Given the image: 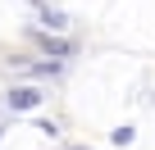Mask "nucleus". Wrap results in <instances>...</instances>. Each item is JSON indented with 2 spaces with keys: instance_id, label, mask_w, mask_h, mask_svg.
Segmentation results:
<instances>
[{
  "instance_id": "nucleus-1",
  "label": "nucleus",
  "mask_w": 155,
  "mask_h": 150,
  "mask_svg": "<svg viewBox=\"0 0 155 150\" xmlns=\"http://www.w3.org/2000/svg\"><path fill=\"white\" fill-rule=\"evenodd\" d=\"M28 41H37L46 55H55V59H64V55H73V46L68 41H59V37H50V32H41V27H32L28 32Z\"/></svg>"
},
{
  "instance_id": "nucleus-3",
  "label": "nucleus",
  "mask_w": 155,
  "mask_h": 150,
  "mask_svg": "<svg viewBox=\"0 0 155 150\" xmlns=\"http://www.w3.org/2000/svg\"><path fill=\"white\" fill-rule=\"evenodd\" d=\"M41 27H68V14H59V9H41Z\"/></svg>"
},
{
  "instance_id": "nucleus-2",
  "label": "nucleus",
  "mask_w": 155,
  "mask_h": 150,
  "mask_svg": "<svg viewBox=\"0 0 155 150\" xmlns=\"http://www.w3.org/2000/svg\"><path fill=\"white\" fill-rule=\"evenodd\" d=\"M37 105H41L37 87H9V109H37Z\"/></svg>"
}]
</instances>
